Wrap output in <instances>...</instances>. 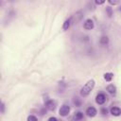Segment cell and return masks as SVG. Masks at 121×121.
<instances>
[{"instance_id": "obj_1", "label": "cell", "mask_w": 121, "mask_h": 121, "mask_svg": "<svg viewBox=\"0 0 121 121\" xmlns=\"http://www.w3.org/2000/svg\"><path fill=\"white\" fill-rule=\"evenodd\" d=\"M95 85V79H93V78H92V79H89V80L83 85V87L80 89V95L83 96V97L89 95L90 93L93 91Z\"/></svg>"}, {"instance_id": "obj_2", "label": "cell", "mask_w": 121, "mask_h": 121, "mask_svg": "<svg viewBox=\"0 0 121 121\" xmlns=\"http://www.w3.org/2000/svg\"><path fill=\"white\" fill-rule=\"evenodd\" d=\"M82 18H83V11H82V10H78V11H76V12L72 15V17H71L70 19H71V23H73V24H78Z\"/></svg>"}, {"instance_id": "obj_3", "label": "cell", "mask_w": 121, "mask_h": 121, "mask_svg": "<svg viewBox=\"0 0 121 121\" xmlns=\"http://www.w3.org/2000/svg\"><path fill=\"white\" fill-rule=\"evenodd\" d=\"M69 112H70V107L66 104L62 105L60 107V109L59 110V114L61 116H67L69 114Z\"/></svg>"}, {"instance_id": "obj_4", "label": "cell", "mask_w": 121, "mask_h": 121, "mask_svg": "<svg viewBox=\"0 0 121 121\" xmlns=\"http://www.w3.org/2000/svg\"><path fill=\"white\" fill-rule=\"evenodd\" d=\"M106 100H107V97H106V95H105L104 94H102V93L98 94V95L95 96V102H96L98 105H103V104L106 102Z\"/></svg>"}, {"instance_id": "obj_5", "label": "cell", "mask_w": 121, "mask_h": 121, "mask_svg": "<svg viewBox=\"0 0 121 121\" xmlns=\"http://www.w3.org/2000/svg\"><path fill=\"white\" fill-rule=\"evenodd\" d=\"M94 26H95V24H94V21H93L92 19H87V20L84 22V24H83V27H84L85 29H87V30L93 29Z\"/></svg>"}, {"instance_id": "obj_6", "label": "cell", "mask_w": 121, "mask_h": 121, "mask_svg": "<svg viewBox=\"0 0 121 121\" xmlns=\"http://www.w3.org/2000/svg\"><path fill=\"white\" fill-rule=\"evenodd\" d=\"M56 106H57L56 101H55V100H52V99L48 100V101L45 103V107H46V109L49 110V111H54V110L56 109Z\"/></svg>"}, {"instance_id": "obj_7", "label": "cell", "mask_w": 121, "mask_h": 121, "mask_svg": "<svg viewBox=\"0 0 121 121\" xmlns=\"http://www.w3.org/2000/svg\"><path fill=\"white\" fill-rule=\"evenodd\" d=\"M96 113H97V111H96V109L95 107H89L86 110V114L89 117H95L96 115Z\"/></svg>"}, {"instance_id": "obj_8", "label": "cell", "mask_w": 121, "mask_h": 121, "mask_svg": "<svg viewBox=\"0 0 121 121\" xmlns=\"http://www.w3.org/2000/svg\"><path fill=\"white\" fill-rule=\"evenodd\" d=\"M110 112H111V113H112L113 116H119V115L121 114V109H120L119 107H116V106L112 107L111 110H110Z\"/></svg>"}, {"instance_id": "obj_9", "label": "cell", "mask_w": 121, "mask_h": 121, "mask_svg": "<svg viewBox=\"0 0 121 121\" xmlns=\"http://www.w3.org/2000/svg\"><path fill=\"white\" fill-rule=\"evenodd\" d=\"M106 90L108 91L109 94H111V95H112L116 94V87H115L114 84H109V85L107 86Z\"/></svg>"}, {"instance_id": "obj_10", "label": "cell", "mask_w": 121, "mask_h": 121, "mask_svg": "<svg viewBox=\"0 0 121 121\" xmlns=\"http://www.w3.org/2000/svg\"><path fill=\"white\" fill-rule=\"evenodd\" d=\"M73 119L75 121H80V120H82L83 119V112H75V114L73 116Z\"/></svg>"}, {"instance_id": "obj_11", "label": "cell", "mask_w": 121, "mask_h": 121, "mask_svg": "<svg viewBox=\"0 0 121 121\" xmlns=\"http://www.w3.org/2000/svg\"><path fill=\"white\" fill-rule=\"evenodd\" d=\"M71 19L69 18V19H67V20H65L64 21V23H63V25H62V29L63 30H67L69 27H70V26H71Z\"/></svg>"}, {"instance_id": "obj_12", "label": "cell", "mask_w": 121, "mask_h": 121, "mask_svg": "<svg viewBox=\"0 0 121 121\" xmlns=\"http://www.w3.org/2000/svg\"><path fill=\"white\" fill-rule=\"evenodd\" d=\"M99 43L101 45H107L109 43V38L107 36H102L99 40Z\"/></svg>"}, {"instance_id": "obj_13", "label": "cell", "mask_w": 121, "mask_h": 121, "mask_svg": "<svg viewBox=\"0 0 121 121\" xmlns=\"http://www.w3.org/2000/svg\"><path fill=\"white\" fill-rule=\"evenodd\" d=\"M113 78V74L112 73H105L104 74V78L106 81H111Z\"/></svg>"}, {"instance_id": "obj_14", "label": "cell", "mask_w": 121, "mask_h": 121, "mask_svg": "<svg viewBox=\"0 0 121 121\" xmlns=\"http://www.w3.org/2000/svg\"><path fill=\"white\" fill-rule=\"evenodd\" d=\"M73 103L75 104L76 107H79V106H81V100H80L78 97H75L74 100H73Z\"/></svg>"}, {"instance_id": "obj_15", "label": "cell", "mask_w": 121, "mask_h": 121, "mask_svg": "<svg viewBox=\"0 0 121 121\" xmlns=\"http://www.w3.org/2000/svg\"><path fill=\"white\" fill-rule=\"evenodd\" d=\"M106 12H107V15L109 17H112V14H113V11H112V9L111 7H106Z\"/></svg>"}, {"instance_id": "obj_16", "label": "cell", "mask_w": 121, "mask_h": 121, "mask_svg": "<svg viewBox=\"0 0 121 121\" xmlns=\"http://www.w3.org/2000/svg\"><path fill=\"white\" fill-rule=\"evenodd\" d=\"M27 121H38V119H37V117L34 116V115H28Z\"/></svg>"}, {"instance_id": "obj_17", "label": "cell", "mask_w": 121, "mask_h": 121, "mask_svg": "<svg viewBox=\"0 0 121 121\" xmlns=\"http://www.w3.org/2000/svg\"><path fill=\"white\" fill-rule=\"evenodd\" d=\"M100 112L103 114V115H106L107 113H108V110L106 109V108H104V107H102L101 108V110H100Z\"/></svg>"}, {"instance_id": "obj_18", "label": "cell", "mask_w": 121, "mask_h": 121, "mask_svg": "<svg viewBox=\"0 0 121 121\" xmlns=\"http://www.w3.org/2000/svg\"><path fill=\"white\" fill-rule=\"evenodd\" d=\"M108 2H109V4H111V5H117V4H118V1H112V0H109Z\"/></svg>"}, {"instance_id": "obj_19", "label": "cell", "mask_w": 121, "mask_h": 121, "mask_svg": "<svg viewBox=\"0 0 121 121\" xmlns=\"http://www.w3.org/2000/svg\"><path fill=\"white\" fill-rule=\"evenodd\" d=\"M4 112H5V103L2 102V104H1V112L4 113Z\"/></svg>"}, {"instance_id": "obj_20", "label": "cell", "mask_w": 121, "mask_h": 121, "mask_svg": "<svg viewBox=\"0 0 121 121\" xmlns=\"http://www.w3.org/2000/svg\"><path fill=\"white\" fill-rule=\"evenodd\" d=\"M47 121H58V119L56 118V117H54V116H51V117H49L48 118V120Z\"/></svg>"}, {"instance_id": "obj_21", "label": "cell", "mask_w": 121, "mask_h": 121, "mask_svg": "<svg viewBox=\"0 0 121 121\" xmlns=\"http://www.w3.org/2000/svg\"><path fill=\"white\" fill-rule=\"evenodd\" d=\"M95 3L96 5H102V4H104V3H105V1H98V0H96Z\"/></svg>"}, {"instance_id": "obj_22", "label": "cell", "mask_w": 121, "mask_h": 121, "mask_svg": "<svg viewBox=\"0 0 121 121\" xmlns=\"http://www.w3.org/2000/svg\"><path fill=\"white\" fill-rule=\"evenodd\" d=\"M119 10H120V11H121V7H120V8H119Z\"/></svg>"}]
</instances>
